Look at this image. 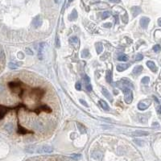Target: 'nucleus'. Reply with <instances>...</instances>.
<instances>
[{"label":"nucleus","instance_id":"f257e3e1","mask_svg":"<svg viewBox=\"0 0 161 161\" xmlns=\"http://www.w3.org/2000/svg\"><path fill=\"white\" fill-rule=\"evenodd\" d=\"M26 108L27 107L25 106V105L23 104H19V106H14V107H11V106H3V105H0V120H2L5 115L7 114L10 110H14V109H19V108Z\"/></svg>","mask_w":161,"mask_h":161},{"label":"nucleus","instance_id":"f03ea898","mask_svg":"<svg viewBox=\"0 0 161 161\" xmlns=\"http://www.w3.org/2000/svg\"><path fill=\"white\" fill-rule=\"evenodd\" d=\"M8 86L10 87V89L15 93L21 97L23 95V86H22V83L20 82H9L8 83Z\"/></svg>","mask_w":161,"mask_h":161},{"label":"nucleus","instance_id":"7ed1b4c3","mask_svg":"<svg viewBox=\"0 0 161 161\" xmlns=\"http://www.w3.org/2000/svg\"><path fill=\"white\" fill-rule=\"evenodd\" d=\"M123 93H124V98H125V102L127 104H131L132 100H133V93L131 90L129 88L128 86H123L122 88Z\"/></svg>","mask_w":161,"mask_h":161},{"label":"nucleus","instance_id":"20e7f679","mask_svg":"<svg viewBox=\"0 0 161 161\" xmlns=\"http://www.w3.org/2000/svg\"><path fill=\"white\" fill-rule=\"evenodd\" d=\"M35 151L39 154H49L53 151V148L52 147L48 146V145H43V146L39 147L38 148H36Z\"/></svg>","mask_w":161,"mask_h":161},{"label":"nucleus","instance_id":"39448f33","mask_svg":"<svg viewBox=\"0 0 161 161\" xmlns=\"http://www.w3.org/2000/svg\"><path fill=\"white\" fill-rule=\"evenodd\" d=\"M151 100H150V99H144V100L140 101V102H139L138 108L140 110H144L148 108V107L151 106Z\"/></svg>","mask_w":161,"mask_h":161},{"label":"nucleus","instance_id":"423d86ee","mask_svg":"<svg viewBox=\"0 0 161 161\" xmlns=\"http://www.w3.org/2000/svg\"><path fill=\"white\" fill-rule=\"evenodd\" d=\"M30 111L35 112V113L37 114V115H39V114L40 112H42V111H44V112H47V113H50V112H52V110H51L50 107H49L48 106L44 105V106H40L39 107H38V108H36L35 110H30Z\"/></svg>","mask_w":161,"mask_h":161},{"label":"nucleus","instance_id":"0eeeda50","mask_svg":"<svg viewBox=\"0 0 161 161\" xmlns=\"http://www.w3.org/2000/svg\"><path fill=\"white\" fill-rule=\"evenodd\" d=\"M83 82L85 84V87L86 90L89 91V92L92 91V85H91V83H90V79L87 75H84Z\"/></svg>","mask_w":161,"mask_h":161},{"label":"nucleus","instance_id":"6e6552de","mask_svg":"<svg viewBox=\"0 0 161 161\" xmlns=\"http://www.w3.org/2000/svg\"><path fill=\"white\" fill-rule=\"evenodd\" d=\"M44 94V91L40 89H34L31 91V96L35 98H40Z\"/></svg>","mask_w":161,"mask_h":161},{"label":"nucleus","instance_id":"1a4fd4ad","mask_svg":"<svg viewBox=\"0 0 161 161\" xmlns=\"http://www.w3.org/2000/svg\"><path fill=\"white\" fill-rule=\"evenodd\" d=\"M42 23H43V19H42L41 16L37 15L34 19H33L32 25L34 26L35 28H39V27L42 25Z\"/></svg>","mask_w":161,"mask_h":161},{"label":"nucleus","instance_id":"9d476101","mask_svg":"<svg viewBox=\"0 0 161 161\" xmlns=\"http://www.w3.org/2000/svg\"><path fill=\"white\" fill-rule=\"evenodd\" d=\"M150 22V19L147 17H142L140 19V26L142 27L143 28H147V26H148V23Z\"/></svg>","mask_w":161,"mask_h":161},{"label":"nucleus","instance_id":"9b49d317","mask_svg":"<svg viewBox=\"0 0 161 161\" xmlns=\"http://www.w3.org/2000/svg\"><path fill=\"white\" fill-rule=\"evenodd\" d=\"M45 43H40L39 45V52H38V56H39V60H42L43 59V53L44 52V49H45Z\"/></svg>","mask_w":161,"mask_h":161},{"label":"nucleus","instance_id":"f8f14e48","mask_svg":"<svg viewBox=\"0 0 161 161\" xmlns=\"http://www.w3.org/2000/svg\"><path fill=\"white\" fill-rule=\"evenodd\" d=\"M17 132L19 134H20V135H26V134H28V133H32V131H28V130L23 128V127H22L21 126L19 125V123H18V131H17Z\"/></svg>","mask_w":161,"mask_h":161},{"label":"nucleus","instance_id":"ddd939ff","mask_svg":"<svg viewBox=\"0 0 161 161\" xmlns=\"http://www.w3.org/2000/svg\"><path fill=\"white\" fill-rule=\"evenodd\" d=\"M130 66H131V64H122V65H118L116 67V69L118 72H123L126 69H128Z\"/></svg>","mask_w":161,"mask_h":161},{"label":"nucleus","instance_id":"4468645a","mask_svg":"<svg viewBox=\"0 0 161 161\" xmlns=\"http://www.w3.org/2000/svg\"><path fill=\"white\" fill-rule=\"evenodd\" d=\"M131 11L133 17H136L141 12V8L139 7V6H133V7L131 9Z\"/></svg>","mask_w":161,"mask_h":161},{"label":"nucleus","instance_id":"2eb2a0df","mask_svg":"<svg viewBox=\"0 0 161 161\" xmlns=\"http://www.w3.org/2000/svg\"><path fill=\"white\" fill-rule=\"evenodd\" d=\"M147 67L152 71V72H156L157 71V68H156V66L155 65V63H154L153 61H151V60H149V61H147Z\"/></svg>","mask_w":161,"mask_h":161},{"label":"nucleus","instance_id":"dca6fc26","mask_svg":"<svg viewBox=\"0 0 161 161\" xmlns=\"http://www.w3.org/2000/svg\"><path fill=\"white\" fill-rule=\"evenodd\" d=\"M142 71H143V67L142 66H136V67H135V68H134V69H133V73L135 75H136V76H138V75H139L141 73H142Z\"/></svg>","mask_w":161,"mask_h":161},{"label":"nucleus","instance_id":"f3484780","mask_svg":"<svg viewBox=\"0 0 161 161\" xmlns=\"http://www.w3.org/2000/svg\"><path fill=\"white\" fill-rule=\"evenodd\" d=\"M132 135L134 136H145V135H148V133L146 131H136L134 132Z\"/></svg>","mask_w":161,"mask_h":161},{"label":"nucleus","instance_id":"a211bd4d","mask_svg":"<svg viewBox=\"0 0 161 161\" xmlns=\"http://www.w3.org/2000/svg\"><path fill=\"white\" fill-rule=\"evenodd\" d=\"M102 93H103V95L106 98H108L110 102H112V97H111V94L110 93V92L107 90H106L105 88H102Z\"/></svg>","mask_w":161,"mask_h":161},{"label":"nucleus","instance_id":"6ab92c4d","mask_svg":"<svg viewBox=\"0 0 161 161\" xmlns=\"http://www.w3.org/2000/svg\"><path fill=\"white\" fill-rule=\"evenodd\" d=\"M99 104H100V106L102 107V109L103 110H110V107H109V106L107 105V103L105 102V101H103V100H100L99 101Z\"/></svg>","mask_w":161,"mask_h":161},{"label":"nucleus","instance_id":"aec40b11","mask_svg":"<svg viewBox=\"0 0 161 161\" xmlns=\"http://www.w3.org/2000/svg\"><path fill=\"white\" fill-rule=\"evenodd\" d=\"M77 126L78 130H79V131H80L81 133H82V134L86 133V128H85V126L84 125L81 124V123H77Z\"/></svg>","mask_w":161,"mask_h":161},{"label":"nucleus","instance_id":"412c9836","mask_svg":"<svg viewBox=\"0 0 161 161\" xmlns=\"http://www.w3.org/2000/svg\"><path fill=\"white\" fill-rule=\"evenodd\" d=\"M106 81H107V82L110 84L112 83V73L110 70L106 71Z\"/></svg>","mask_w":161,"mask_h":161},{"label":"nucleus","instance_id":"4be33fe9","mask_svg":"<svg viewBox=\"0 0 161 161\" xmlns=\"http://www.w3.org/2000/svg\"><path fill=\"white\" fill-rule=\"evenodd\" d=\"M77 18V12L76 10H73L70 14V15H69V19L71 20V21H73V20L76 19Z\"/></svg>","mask_w":161,"mask_h":161},{"label":"nucleus","instance_id":"5701e85b","mask_svg":"<svg viewBox=\"0 0 161 161\" xmlns=\"http://www.w3.org/2000/svg\"><path fill=\"white\" fill-rule=\"evenodd\" d=\"M34 127L36 128L38 131H42L44 129V125L40 123V122H36L34 125Z\"/></svg>","mask_w":161,"mask_h":161},{"label":"nucleus","instance_id":"b1692460","mask_svg":"<svg viewBox=\"0 0 161 161\" xmlns=\"http://www.w3.org/2000/svg\"><path fill=\"white\" fill-rule=\"evenodd\" d=\"M95 47H96V50H97L98 54H99L100 52H102V50H103V46H102V44H101V43H97L96 45H95Z\"/></svg>","mask_w":161,"mask_h":161},{"label":"nucleus","instance_id":"393cba45","mask_svg":"<svg viewBox=\"0 0 161 161\" xmlns=\"http://www.w3.org/2000/svg\"><path fill=\"white\" fill-rule=\"evenodd\" d=\"M69 43H70L71 44L74 45V44H77V42H78V39H77V36H72V37H70V39H69Z\"/></svg>","mask_w":161,"mask_h":161},{"label":"nucleus","instance_id":"a878e982","mask_svg":"<svg viewBox=\"0 0 161 161\" xmlns=\"http://www.w3.org/2000/svg\"><path fill=\"white\" fill-rule=\"evenodd\" d=\"M118 60H120V61H126V60H128V57L125 54H121L120 56H118Z\"/></svg>","mask_w":161,"mask_h":161},{"label":"nucleus","instance_id":"bb28decb","mask_svg":"<svg viewBox=\"0 0 161 161\" xmlns=\"http://www.w3.org/2000/svg\"><path fill=\"white\" fill-rule=\"evenodd\" d=\"M5 129L8 132H12L13 129H14V126H13V125L11 123H7L5 126Z\"/></svg>","mask_w":161,"mask_h":161},{"label":"nucleus","instance_id":"cd10ccee","mask_svg":"<svg viewBox=\"0 0 161 161\" xmlns=\"http://www.w3.org/2000/svg\"><path fill=\"white\" fill-rule=\"evenodd\" d=\"M90 56V52H89V50H87V49H84L82 53V57L83 58H87Z\"/></svg>","mask_w":161,"mask_h":161},{"label":"nucleus","instance_id":"c85d7f7f","mask_svg":"<svg viewBox=\"0 0 161 161\" xmlns=\"http://www.w3.org/2000/svg\"><path fill=\"white\" fill-rule=\"evenodd\" d=\"M150 82V78L148 77H144L143 79H142V83L144 84V85H147Z\"/></svg>","mask_w":161,"mask_h":161},{"label":"nucleus","instance_id":"c756f323","mask_svg":"<svg viewBox=\"0 0 161 161\" xmlns=\"http://www.w3.org/2000/svg\"><path fill=\"white\" fill-rule=\"evenodd\" d=\"M110 15V13L109 11H105V12L102 13V18L103 19H106V18H108Z\"/></svg>","mask_w":161,"mask_h":161},{"label":"nucleus","instance_id":"7c9ffc66","mask_svg":"<svg viewBox=\"0 0 161 161\" xmlns=\"http://www.w3.org/2000/svg\"><path fill=\"white\" fill-rule=\"evenodd\" d=\"M75 88H76L77 90L80 91L81 90H82V84H81L79 82H77L75 84Z\"/></svg>","mask_w":161,"mask_h":161},{"label":"nucleus","instance_id":"2f4dec72","mask_svg":"<svg viewBox=\"0 0 161 161\" xmlns=\"http://www.w3.org/2000/svg\"><path fill=\"white\" fill-rule=\"evenodd\" d=\"M143 57L142 54H137L135 56V60H143Z\"/></svg>","mask_w":161,"mask_h":161},{"label":"nucleus","instance_id":"473e14b6","mask_svg":"<svg viewBox=\"0 0 161 161\" xmlns=\"http://www.w3.org/2000/svg\"><path fill=\"white\" fill-rule=\"evenodd\" d=\"M9 68L11 69H15L17 68V65L14 63H10L9 64Z\"/></svg>","mask_w":161,"mask_h":161},{"label":"nucleus","instance_id":"72a5a7b5","mask_svg":"<svg viewBox=\"0 0 161 161\" xmlns=\"http://www.w3.org/2000/svg\"><path fill=\"white\" fill-rule=\"evenodd\" d=\"M159 49H160V46L159 44H156L153 47V50L155 52H158V51H159Z\"/></svg>","mask_w":161,"mask_h":161},{"label":"nucleus","instance_id":"f704fd0d","mask_svg":"<svg viewBox=\"0 0 161 161\" xmlns=\"http://www.w3.org/2000/svg\"><path fill=\"white\" fill-rule=\"evenodd\" d=\"M60 39H59L58 37H57L56 38V47H57V48H60Z\"/></svg>","mask_w":161,"mask_h":161},{"label":"nucleus","instance_id":"c9c22d12","mask_svg":"<svg viewBox=\"0 0 161 161\" xmlns=\"http://www.w3.org/2000/svg\"><path fill=\"white\" fill-rule=\"evenodd\" d=\"M4 58H5L4 52H3V50H0V59H4Z\"/></svg>","mask_w":161,"mask_h":161},{"label":"nucleus","instance_id":"e433bc0d","mask_svg":"<svg viewBox=\"0 0 161 161\" xmlns=\"http://www.w3.org/2000/svg\"><path fill=\"white\" fill-rule=\"evenodd\" d=\"M72 158H73V159H80L81 158V155H73L72 156Z\"/></svg>","mask_w":161,"mask_h":161},{"label":"nucleus","instance_id":"4c0bfd02","mask_svg":"<svg viewBox=\"0 0 161 161\" xmlns=\"http://www.w3.org/2000/svg\"><path fill=\"white\" fill-rule=\"evenodd\" d=\"M110 3H119L121 2V0H109Z\"/></svg>","mask_w":161,"mask_h":161},{"label":"nucleus","instance_id":"58836bf2","mask_svg":"<svg viewBox=\"0 0 161 161\" xmlns=\"http://www.w3.org/2000/svg\"><path fill=\"white\" fill-rule=\"evenodd\" d=\"M26 51H27V53H28V55H32L33 54V52H31V50L29 49H26Z\"/></svg>","mask_w":161,"mask_h":161},{"label":"nucleus","instance_id":"ea45409f","mask_svg":"<svg viewBox=\"0 0 161 161\" xmlns=\"http://www.w3.org/2000/svg\"><path fill=\"white\" fill-rule=\"evenodd\" d=\"M80 102H81V103H82V105H84V106H86V107L88 106V105L86 104V102H85L84 100H82V99H80Z\"/></svg>","mask_w":161,"mask_h":161},{"label":"nucleus","instance_id":"a19ab883","mask_svg":"<svg viewBox=\"0 0 161 161\" xmlns=\"http://www.w3.org/2000/svg\"><path fill=\"white\" fill-rule=\"evenodd\" d=\"M158 24H159V26L161 27V18L158 19Z\"/></svg>","mask_w":161,"mask_h":161},{"label":"nucleus","instance_id":"79ce46f5","mask_svg":"<svg viewBox=\"0 0 161 161\" xmlns=\"http://www.w3.org/2000/svg\"><path fill=\"white\" fill-rule=\"evenodd\" d=\"M110 25H111V23H108V24L106 23V24H104V27H106H106H110Z\"/></svg>","mask_w":161,"mask_h":161},{"label":"nucleus","instance_id":"37998d69","mask_svg":"<svg viewBox=\"0 0 161 161\" xmlns=\"http://www.w3.org/2000/svg\"><path fill=\"white\" fill-rule=\"evenodd\" d=\"M72 2H73V0H68V5H69Z\"/></svg>","mask_w":161,"mask_h":161},{"label":"nucleus","instance_id":"c03bdc74","mask_svg":"<svg viewBox=\"0 0 161 161\" xmlns=\"http://www.w3.org/2000/svg\"><path fill=\"white\" fill-rule=\"evenodd\" d=\"M59 1H60V0H55V3H58Z\"/></svg>","mask_w":161,"mask_h":161}]
</instances>
